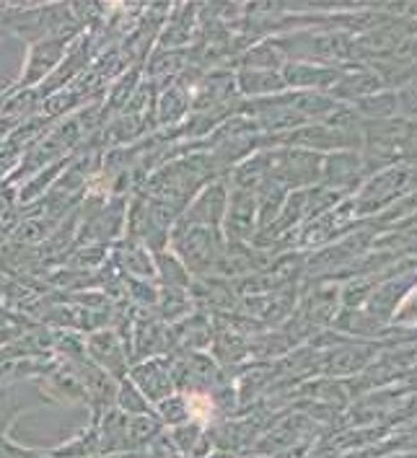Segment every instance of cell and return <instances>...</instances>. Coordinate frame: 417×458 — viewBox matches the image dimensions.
Segmentation results:
<instances>
[{"instance_id":"5b68a950","label":"cell","mask_w":417,"mask_h":458,"mask_svg":"<svg viewBox=\"0 0 417 458\" xmlns=\"http://www.w3.org/2000/svg\"><path fill=\"white\" fill-rule=\"evenodd\" d=\"M132 384L140 386V391L148 394L153 402H161V399H166V394L172 388V373L164 365V360H148L132 368Z\"/></svg>"},{"instance_id":"7a4b0ae2","label":"cell","mask_w":417,"mask_h":458,"mask_svg":"<svg viewBox=\"0 0 417 458\" xmlns=\"http://www.w3.org/2000/svg\"><path fill=\"white\" fill-rule=\"evenodd\" d=\"M68 45L71 39L65 37H49V39H39L26 49L24 72L19 78V89H34L37 83L47 81L52 72L60 68V63L68 57Z\"/></svg>"},{"instance_id":"3957f363","label":"cell","mask_w":417,"mask_h":458,"mask_svg":"<svg viewBox=\"0 0 417 458\" xmlns=\"http://www.w3.org/2000/svg\"><path fill=\"white\" fill-rule=\"evenodd\" d=\"M226 192L218 184L205 187L202 192H197L190 202V208L184 210V216L179 217L176 228H190V225H202V228H216L223 220L226 213Z\"/></svg>"},{"instance_id":"277c9868","label":"cell","mask_w":417,"mask_h":458,"mask_svg":"<svg viewBox=\"0 0 417 458\" xmlns=\"http://www.w3.org/2000/svg\"><path fill=\"white\" fill-rule=\"evenodd\" d=\"M86 350L94 360L101 365V370L106 373H123L124 368V347L120 337L115 332H98L94 337H89Z\"/></svg>"},{"instance_id":"6da1fadb","label":"cell","mask_w":417,"mask_h":458,"mask_svg":"<svg viewBox=\"0 0 417 458\" xmlns=\"http://www.w3.org/2000/svg\"><path fill=\"white\" fill-rule=\"evenodd\" d=\"M174 249L179 254V262L192 269L195 275H205L208 267L218 259V243H216V228H176L174 231Z\"/></svg>"}]
</instances>
